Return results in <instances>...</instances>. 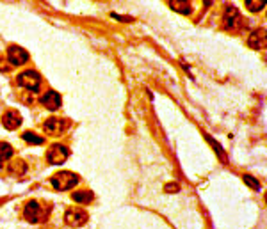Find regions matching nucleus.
Masks as SVG:
<instances>
[{
	"label": "nucleus",
	"instance_id": "nucleus-1",
	"mask_svg": "<svg viewBox=\"0 0 267 229\" xmlns=\"http://www.w3.org/2000/svg\"><path fill=\"white\" fill-rule=\"evenodd\" d=\"M50 183H52L57 190H68V188H71V187H75L79 183V176L69 171H63L59 172V174H55L54 178L50 180Z\"/></svg>",
	"mask_w": 267,
	"mask_h": 229
},
{
	"label": "nucleus",
	"instance_id": "nucleus-2",
	"mask_svg": "<svg viewBox=\"0 0 267 229\" xmlns=\"http://www.w3.org/2000/svg\"><path fill=\"white\" fill-rule=\"evenodd\" d=\"M18 83H20L22 87L29 89V91H38L41 83V77L36 73V71L29 69V71H23V73L18 77Z\"/></svg>",
	"mask_w": 267,
	"mask_h": 229
},
{
	"label": "nucleus",
	"instance_id": "nucleus-3",
	"mask_svg": "<svg viewBox=\"0 0 267 229\" xmlns=\"http://www.w3.org/2000/svg\"><path fill=\"white\" fill-rule=\"evenodd\" d=\"M243 25H244V21H243L241 13H239L235 7H226V11H224V27L230 30H237V29H241Z\"/></svg>",
	"mask_w": 267,
	"mask_h": 229
},
{
	"label": "nucleus",
	"instance_id": "nucleus-4",
	"mask_svg": "<svg viewBox=\"0 0 267 229\" xmlns=\"http://www.w3.org/2000/svg\"><path fill=\"white\" fill-rule=\"evenodd\" d=\"M68 158V149L61 144H54V146L48 149V162L52 166H59Z\"/></svg>",
	"mask_w": 267,
	"mask_h": 229
},
{
	"label": "nucleus",
	"instance_id": "nucleus-5",
	"mask_svg": "<svg viewBox=\"0 0 267 229\" xmlns=\"http://www.w3.org/2000/svg\"><path fill=\"white\" fill-rule=\"evenodd\" d=\"M7 59L11 61V64L22 66V64H25L29 61V54H27L22 46H9V50H7Z\"/></svg>",
	"mask_w": 267,
	"mask_h": 229
},
{
	"label": "nucleus",
	"instance_id": "nucleus-6",
	"mask_svg": "<svg viewBox=\"0 0 267 229\" xmlns=\"http://www.w3.org/2000/svg\"><path fill=\"white\" fill-rule=\"evenodd\" d=\"M66 222H68L71 228H79V226H84L88 222V213L84 210H68L66 211Z\"/></svg>",
	"mask_w": 267,
	"mask_h": 229
},
{
	"label": "nucleus",
	"instance_id": "nucleus-7",
	"mask_svg": "<svg viewBox=\"0 0 267 229\" xmlns=\"http://www.w3.org/2000/svg\"><path fill=\"white\" fill-rule=\"evenodd\" d=\"M2 123H4V126L7 128V130H16V128L22 125V117L16 110H7V112L2 116Z\"/></svg>",
	"mask_w": 267,
	"mask_h": 229
},
{
	"label": "nucleus",
	"instance_id": "nucleus-8",
	"mask_svg": "<svg viewBox=\"0 0 267 229\" xmlns=\"http://www.w3.org/2000/svg\"><path fill=\"white\" fill-rule=\"evenodd\" d=\"M23 215H25V219L29 220V222H40V220H41V208H40V205H38L36 201H30L29 205L25 206Z\"/></svg>",
	"mask_w": 267,
	"mask_h": 229
},
{
	"label": "nucleus",
	"instance_id": "nucleus-9",
	"mask_svg": "<svg viewBox=\"0 0 267 229\" xmlns=\"http://www.w3.org/2000/svg\"><path fill=\"white\" fill-rule=\"evenodd\" d=\"M43 105L48 110H57L61 107V96L59 93H55V91H48V93L43 96Z\"/></svg>",
	"mask_w": 267,
	"mask_h": 229
},
{
	"label": "nucleus",
	"instance_id": "nucleus-10",
	"mask_svg": "<svg viewBox=\"0 0 267 229\" xmlns=\"http://www.w3.org/2000/svg\"><path fill=\"white\" fill-rule=\"evenodd\" d=\"M249 44H251V48H264V44H266V30H253L251 36H249Z\"/></svg>",
	"mask_w": 267,
	"mask_h": 229
},
{
	"label": "nucleus",
	"instance_id": "nucleus-11",
	"mask_svg": "<svg viewBox=\"0 0 267 229\" xmlns=\"http://www.w3.org/2000/svg\"><path fill=\"white\" fill-rule=\"evenodd\" d=\"M169 5H171V9L173 11L182 13V15H189V13H191V4H189V0H169Z\"/></svg>",
	"mask_w": 267,
	"mask_h": 229
},
{
	"label": "nucleus",
	"instance_id": "nucleus-12",
	"mask_svg": "<svg viewBox=\"0 0 267 229\" xmlns=\"http://www.w3.org/2000/svg\"><path fill=\"white\" fill-rule=\"evenodd\" d=\"M63 128H65V123L59 121V119H55V117H52V119H48V121L44 123V130H48L52 135L61 133L63 132Z\"/></svg>",
	"mask_w": 267,
	"mask_h": 229
},
{
	"label": "nucleus",
	"instance_id": "nucleus-13",
	"mask_svg": "<svg viewBox=\"0 0 267 229\" xmlns=\"http://www.w3.org/2000/svg\"><path fill=\"white\" fill-rule=\"evenodd\" d=\"M73 201H77V203H91V199H93V194L88 190H82V192H73Z\"/></svg>",
	"mask_w": 267,
	"mask_h": 229
},
{
	"label": "nucleus",
	"instance_id": "nucleus-14",
	"mask_svg": "<svg viewBox=\"0 0 267 229\" xmlns=\"http://www.w3.org/2000/svg\"><path fill=\"white\" fill-rule=\"evenodd\" d=\"M266 5V0H246V7L251 13H258L260 9H264Z\"/></svg>",
	"mask_w": 267,
	"mask_h": 229
},
{
	"label": "nucleus",
	"instance_id": "nucleus-15",
	"mask_svg": "<svg viewBox=\"0 0 267 229\" xmlns=\"http://www.w3.org/2000/svg\"><path fill=\"white\" fill-rule=\"evenodd\" d=\"M11 156H13V147L7 142H0V162L7 160Z\"/></svg>",
	"mask_w": 267,
	"mask_h": 229
},
{
	"label": "nucleus",
	"instance_id": "nucleus-16",
	"mask_svg": "<svg viewBox=\"0 0 267 229\" xmlns=\"http://www.w3.org/2000/svg\"><path fill=\"white\" fill-rule=\"evenodd\" d=\"M23 141L30 142V144H36V146H40V144H43V142H44V139H43V137H40V135H36V133H32V132H25L23 133Z\"/></svg>",
	"mask_w": 267,
	"mask_h": 229
},
{
	"label": "nucleus",
	"instance_id": "nucleus-17",
	"mask_svg": "<svg viewBox=\"0 0 267 229\" xmlns=\"http://www.w3.org/2000/svg\"><path fill=\"white\" fill-rule=\"evenodd\" d=\"M244 181H246V183H249V185H251V188H255V190H258V188H260V183H258L257 180H255V178H253V176H244Z\"/></svg>",
	"mask_w": 267,
	"mask_h": 229
},
{
	"label": "nucleus",
	"instance_id": "nucleus-18",
	"mask_svg": "<svg viewBox=\"0 0 267 229\" xmlns=\"http://www.w3.org/2000/svg\"><path fill=\"white\" fill-rule=\"evenodd\" d=\"M166 190H168V192H177L178 190V185H177V183H175V185H173V183H169V185H168V188H166Z\"/></svg>",
	"mask_w": 267,
	"mask_h": 229
}]
</instances>
